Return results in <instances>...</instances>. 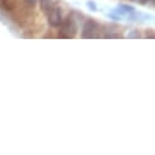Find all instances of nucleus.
<instances>
[{
	"mask_svg": "<svg viewBox=\"0 0 155 155\" xmlns=\"http://www.w3.org/2000/svg\"><path fill=\"white\" fill-rule=\"evenodd\" d=\"M84 18L83 14L77 11V10H72L68 16L66 18H64L61 26H60V33H59V38H74V35L77 34L78 31V26L82 23V20Z\"/></svg>",
	"mask_w": 155,
	"mask_h": 155,
	"instance_id": "nucleus-1",
	"label": "nucleus"
},
{
	"mask_svg": "<svg viewBox=\"0 0 155 155\" xmlns=\"http://www.w3.org/2000/svg\"><path fill=\"white\" fill-rule=\"evenodd\" d=\"M99 32H100V25L94 18L89 17L83 23L81 38H83V39H89V38H99Z\"/></svg>",
	"mask_w": 155,
	"mask_h": 155,
	"instance_id": "nucleus-2",
	"label": "nucleus"
},
{
	"mask_svg": "<svg viewBox=\"0 0 155 155\" xmlns=\"http://www.w3.org/2000/svg\"><path fill=\"white\" fill-rule=\"evenodd\" d=\"M48 16V23L50 27L58 28L61 26L62 21H64V16H62V9L59 5H53L51 10L49 11Z\"/></svg>",
	"mask_w": 155,
	"mask_h": 155,
	"instance_id": "nucleus-3",
	"label": "nucleus"
},
{
	"mask_svg": "<svg viewBox=\"0 0 155 155\" xmlns=\"http://www.w3.org/2000/svg\"><path fill=\"white\" fill-rule=\"evenodd\" d=\"M39 2V8H41V11L44 14V15H48L49 11L51 10L53 8V0H38Z\"/></svg>",
	"mask_w": 155,
	"mask_h": 155,
	"instance_id": "nucleus-4",
	"label": "nucleus"
},
{
	"mask_svg": "<svg viewBox=\"0 0 155 155\" xmlns=\"http://www.w3.org/2000/svg\"><path fill=\"white\" fill-rule=\"evenodd\" d=\"M140 37L142 35H140V33H139L138 29H133V31H131L127 34V38H130V39H138V38H140Z\"/></svg>",
	"mask_w": 155,
	"mask_h": 155,
	"instance_id": "nucleus-5",
	"label": "nucleus"
},
{
	"mask_svg": "<svg viewBox=\"0 0 155 155\" xmlns=\"http://www.w3.org/2000/svg\"><path fill=\"white\" fill-rule=\"evenodd\" d=\"M87 6H88V9L91 11H97L98 10V6H97L95 2H93V0H88V2H87Z\"/></svg>",
	"mask_w": 155,
	"mask_h": 155,
	"instance_id": "nucleus-6",
	"label": "nucleus"
},
{
	"mask_svg": "<svg viewBox=\"0 0 155 155\" xmlns=\"http://www.w3.org/2000/svg\"><path fill=\"white\" fill-rule=\"evenodd\" d=\"M104 38L106 39H111V38H115V39H119V38H124V35L121 34H114V33H109V34H105Z\"/></svg>",
	"mask_w": 155,
	"mask_h": 155,
	"instance_id": "nucleus-7",
	"label": "nucleus"
},
{
	"mask_svg": "<svg viewBox=\"0 0 155 155\" xmlns=\"http://www.w3.org/2000/svg\"><path fill=\"white\" fill-rule=\"evenodd\" d=\"M138 2H139V4L140 5H154V2H155V0H138Z\"/></svg>",
	"mask_w": 155,
	"mask_h": 155,
	"instance_id": "nucleus-8",
	"label": "nucleus"
},
{
	"mask_svg": "<svg viewBox=\"0 0 155 155\" xmlns=\"http://www.w3.org/2000/svg\"><path fill=\"white\" fill-rule=\"evenodd\" d=\"M145 37H147V38H149V39H154V33H153V29H149V32L147 31Z\"/></svg>",
	"mask_w": 155,
	"mask_h": 155,
	"instance_id": "nucleus-9",
	"label": "nucleus"
},
{
	"mask_svg": "<svg viewBox=\"0 0 155 155\" xmlns=\"http://www.w3.org/2000/svg\"><path fill=\"white\" fill-rule=\"evenodd\" d=\"M25 2H26L28 5H32V6H33V5H35V4H37L38 0H25Z\"/></svg>",
	"mask_w": 155,
	"mask_h": 155,
	"instance_id": "nucleus-10",
	"label": "nucleus"
},
{
	"mask_svg": "<svg viewBox=\"0 0 155 155\" xmlns=\"http://www.w3.org/2000/svg\"><path fill=\"white\" fill-rule=\"evenodd\" d=\"M131 2H137V0H131Z\"/></svg>",
	"mask_w": 155,
	"mask_h": 155,
	"instance_id": "nucleus-11",
	"label": "nucleus"
}]
</instances>
